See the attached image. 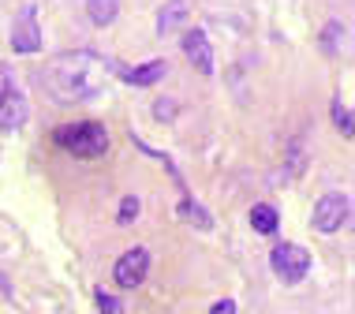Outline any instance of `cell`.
I'll list each match as a JSON object with an SVG mask.
<instances>
[{"label": "cell", "mask_w": 355, "mask_h": 314, "mask_svg": "<svg viewBox=\"0 0 355 314\" xmlns=\"http://www.w3.org/2000/svg\"><path fill=\"white\" fill-rule=\"evenodd\" d=\"M53 142L75 157H101L105 150H109V131H105V123H98V120L64 123V128L53 131Z\"/></svg>", "instance_id": "cell-2"}, {"label": "cell", "mask_w": 355, "mask_h": 314, "mask_svg": "<svg viewBox=\"0 0 355 314\" xmlns=\"http://www.w3.org/2000/svg\"><path fill=\"white\" fill-rule=\"evenodd\" d=\"M26 112H31V105H26L23 90H12L8 98H0V131H19L26 123Z\"/></svg>", "instance_id": "cell-8"}, {"label": "cell", "mask_w": 355, "mask_h": 314, "mask_svg": "<svg viewBox=\"0 0 355 314\" xmlns=\"http://www.w3.org/2000/svg\"><path fill=\"white\" fill-rule=\"evenodd\" d=\"M146 273H150V251L146 247H131V251H123L120 254V262H116V270H112V277H116L120 288H139L142 281H146Z\"/></svg>", "instance_id": "cell-6"}, {"label": "cell", "mask_w": 355, "mask_h": 314, "mask_svg": "<svg viewBox=\"0 0 355 314\" xmlns=\"http://www.w3.org/2000/svg\"><path fill=\"white\" fill-rule=\"evenodd\" d=\"M333 123L344 131V135L352 139V131H355V123H352V109L348 105H340V101H333Z\"/></svg>", "instance_id": "cell-16"}, {"label": "cell", "mask_w": 355, "mask_h": 314, "mask_svg": "<svg viewBox=\"0 0 355 314\" xmlns=\"http://www.w3.org/2000/svg\"><path fill=\"white\" fill-rule=\"evenodd\" d=\"M120 71V64L105 60V56L90 53V49H75V53H60L53 60H45V68L37 71L45 94H53L56 101L71 105V101H86L105 87V75Z\"/></svg>", "instance_id": "cell-1"}, {"label": "cell", "mask_w": 355, "mask_h": 314, "mask_svg": "<svg viewBox=\"0 0 355 314\" xmlns=\"http://www.w3.org/2000/svg\"><path fill=\"white\" fill-rule=\"evenodd\" d=\"M180 217H184V221H191V225H198L202 232H209V228H214V217H209L206 209H202V202H198V198H191V195H184V202H180Z\"/></svg>", "instance_id": "cell-13"}, {"label": "cell", "mask_w": 355, "mask_h": 314, "mask_svg": "<svg viewBox=\"0 0 355 314\" xmlns=\"http://www.w3.org/2000/svg\"><path fill=\"white\" fill-rule=\"evenodd\" d=\"M180 23H187V0H168V4L157 12V37L172 34Z\"/></svg>", "instance_id": "cell-10"}, {"label": "cell", "mask_w": 355, "mask_h": 314, "mask_svg": "<svg viewBox=\"0 0 355 314\" xmlns=\"http://www.w3.org/2000/svg\"><path fill=\"white\" fill-rule=\"evenodd\" d=\"M184 53H187V60L195 64V71H198V75H214V49H209L206 30L191 26V30L184 34Z\"/></svg>", "instance_id": "cell-7"}, {"label": "cell", "mask_w": 355, "mask_h": 314, "mask_svg": "<svg viewBox=\"0 0 355 314\" xmlns=\"http://www.w3.org/2000/svg\"><path fill=\"white\" fill-rule=\"evenodd\" d=\"M12 90H19V82H15V71L8 68V64H0V98H8Z\"/></svg>", "instance_id": "cell-17"}, {"label": "cell", "mask_w": 355, "mask_h": 314, "mask_svg": "<svg viewBox=\"0 0 355 314\" xmlns=\"http://www.w3.org/2000/svg\"><path fill=\"white\" fill-rule=\"evenodd\" d=\"M86 15H90V23L109 26L120 15V0H86Z\"/></svg>", "instance_id": "cell-11"}, {"label": "cell", "mask_w": 355, "mask_h": 314, "mask_svg": "<svg viewBox=\"0 0 355 314\" xmlns=\"http://www.w3.org/2000/svg\"><path fill=\"white\" fill-rule=\"evenodd\" d=\"M209 314H236V299H217L209 307Z\"/></svg>", "instance_id": "cell-19"}, {"label": "cell", "mask_w": 355, "mask_h": 314, "mask_svg": "<svg viewBox=\"0 0 355 314\" xmlns=\"http://www.w3.org/2000/svg\"><path fill=\"white\" fill-rule=\"evenodd\" d=\"M12 49L19 56H34L42 53V26H37V4H26L23 12L15 15L12 26Z\"/></svg>", "instance_id": "cell-5"}, {"label": "cell", "mask_w": 355, "mask_h": 314, "mask_svg": "<svg viewBox=\"0 0 355 314\" xmlns=\"http://www.w3.org/2000/svg\"><path fill=\"white\" fill-rule=\"evenodd\" d=\"M94 299H98V311H101V314H120V303L112 299L105 288H98V296H94Z\"/></svg>", "instance_id": "cell-18"}, {"label": "cell", "mask_w": 355, "mask_h": 314, "mask_svg": "<svg viewBox=\"0 0 355 314\" xmlns=\"http://www.w3.org/2000/svg\"><path fill=\"white\" fill-rule=\"evenodd\" d=\"M340 45H348V26H344L340 19H329V26H325V34H322V49L329 56H337Z\"/></svg>", "instance_id": "cell-14"}, {"label": "cell", "mask_w": 355, "mask_h": 314, "mask_svg": "<svg viewBox=\"0 0 355 314\" xmlns=\"http://www.w3.org/2000/svg\"><path fill=\"white\" fill-rule=\"evenodd\" d=\"M165 71H168L165 60H150V64H139V68H120L128 87H153V82L165 79Z\"/></svg>", "instance_id": "cell-9"}, {"label": "cell", "mask_w": 355, "mask_h": 314, "mask_svg": "<svg viewBox=\"0 0 355 314\" xmlns=\"http://www.w3.org/2000/svg\"><path fill=\"white\" fill-rule=\"evenodd\" d=\"M153 109H157V116H161V120H165V116H172V112H168V109H172V101H157Z\"/></svg>", "instance_id": "cell-20"}, {"label": "cell", "mask_w": 355, "mask_h": 314, "mask_svg": "<svg viewBox=\"0 0 355 314\" xmlns=\"http://www.w3.org/2000/svg\"><path fill=\"white\" fill-rule=\"evenodd\" d=\"M251 228H254V232L258 236H273L277 232V228H281V217H277V209L273 206H254L251 209Z\"/></svg>", "instance_id": "cell-12"}, {"label": "cell", "mask_w": 355, "mask_h": 314, "mask_svg": "<svg viewBox=\"0 0 355 314\" xmlns=\"http://www.w3.org/2000/svg\"><path fill=\"white\" fill-rule=\"evenodd\" d=\"M0 296H8V281L4 277H0Z\"/></svg>", "instance_id": "cell-21"}, {"label": "cell", "mask_w": 355, "mask_h": 314, "mask_svg": "<svg viewBox=\"0 0 355 314\" xmlns=\"http://www.w3.org/2000/svg\"><path fill=\"white\" fill-rule=\"evenodd\" d=\"M139 213H142V198H139V195H128V198L120 202V213H116V221H120V225H131Z\"/></svg>", "instance_id": "cell-15"}, {"label": "cell", "mask_w": 355, "mask_h": 314, "mask_svg": "<svg viewBox=\"0 0 355 314\" xmlns=\"http://www.w3.org/2000/svg\"><path fill=\"white\" fill-rule=\"evenodd\" d=\"M311 251L300 243H277L273 247V254H270V265H273V273H277V281H284V284H300L306 273H311Z\"/></svg>", "instance_id": "cell-3"}, {"label": "cell", "mask_w": 355, "mask_h": 314, "mask_svg": "<svg viewBox=\"0 0 355 314\" xmlns=\"http://www.w3.org/2000/svg\"><path fill=\"white\" fill-rule=\"evenodd\" d=\"M348 217H352V198L340 195V191H329V195H322L318 202H314L311 221L322 236H333V232H340V228L348 225Z\"/></svg>", "instance_id": "cell-4"}]
</instances>
